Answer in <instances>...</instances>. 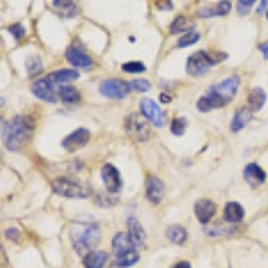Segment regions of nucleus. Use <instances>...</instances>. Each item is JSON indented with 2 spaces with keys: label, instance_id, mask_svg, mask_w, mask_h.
<instances>
[{
  "label": "nucleus",
  "instance_id": "58836bf2",
  "mask_svg": "<svg viewBox=\"0 0 268 268\" xmlns=\"http://www.w3.org/2000/svg\"><path fill=\"white\" fill-rule=\"evenodd\" d=\"M267 0H264V2H260V6H259V8H257V15H260L261 11H264L265 6H267Z\"/></svg>",
  "mask_w": 268,
  "mask_h": 268
},
{
  "label": "nucleus",
  "instance_id": "39448f33",
  "mask_svg": "<svg viewBox=\"0 0 268 268\" xmlns=\"http://www.w3.org/2000/svg\"><path fill=\"white\" fill-rule=\"evenodd\" d=\"M125 129H126L127 136L134 141L145 142L150 137L149 125L138 113H131L130 116L127 117L126 122H125Z\"/></svg>",
  "mask_w": 268,
  "mask_h": 268
},
{
  "label": "nucleus",
  "instance_id": "423d86ee",
  "mask_svg": "<svg viewBox=\"0 0 268 268\" xmlns=\"http://www.w3.org/2000/svg\"><path fill=\"white\" fill-rule=\"evenodd\" d=\"M216 63V60L204 50L193 52L186 60V73L192 77H201Z\"/></svg>",
  "mask_w": 268,
  "mask_h": 268
},
{
  "label": "nucleus",
  "instance_id": "20e7f679",
  "mask_svg": "<svg viewBox=\"0 0 268 268\" xmlns=\"http://www.w3.org/2000/svg\"><path fill=\"white\" fill-rule=\"evenodd\" d=\"M52 190L56 194L67 198H87L91 194L87 186L70 179V177H58L51 183Z\"/></svg>",
  "mask_w": 268,
  "mask_h": 268
},
{
  "label": "nucleus",
  "instance_id": "c756f323",
  "mask_svg": "<svg viewBox=\"0 0 268 268\" xmlns=\"http://www.w3.org/2000/svg\"><path fill=\"white\" fill-rule=\"evenodd\" d=\"M122 70L127 74H140L146 70V66L141 62H127L122 64Z\"/></svg>",
  "mask_w": 268,
  "mask_h": 268
},
{
  "label": "nucleus",
  "instance_id": "473e14b6",
  "mask_svg": "<svg viewBox=\"0 0 268 268\" xmlns=\"http://www.w3.org/2000/svg\"><path fill=\"white\" fill-rule=\"evenodd\" d=\"M253 0H240L238 3V12H239V15H247L248 12H250V10L252 8L253 6Z\"/></svg>",
  "mask_w": 268,
  "mask_h": 268
},
{
  "label": "nucleus",
  "instance_id": "2f4dec72",
  "mask_svg": "<svg viewBox=\"0 0 268 268\" xmlns=\"http://www.w3.org/2000/svg\"><path fill=\"white\" fill-rule=\"evenodd\" d=\"M8 32L11 34L16 41H20L24 37V34H26V28L23 27V24L19 23V24H14V26L8 27Z\"/></svg>",
  "mask_w": 268,
  "mask_h": 268
},
{
  "label": "nucleus",
  "instance_id": "aec40b11",
  "mask_svg": "<svg viewBox=\"0 0 268 268\" xmlns=\"http://www.w3.org/2000/svg\"><path fill=\"white\" fill-rule=\"evenodd\" d=\"M244 219V208L239 203L231 201L224 208V220L228 223H240Z\"/></svg>",
  "mask_w": 268,
  "mask_h": 268
},
{
  "label": "nucleus",
  "instance_id": "cd10ccee",
  "mask_svg": "<svg viewBox=\"0 0 268 268\" xmlns=\"http://www.w3.org/2000/svg\"><path fill=\"white\" fill-rule=\"evenodd\" d=\"M188 126V121L184 117H180V118H175L172 121L171 125V131L175 136H183L185 133V129Z\"/></svg>",
  "mask_w": 268,
  "mask_h": 268
},
{
  "label": "nucleus",
  "instance_id": "6e6552de",
  "mask_svg": "<svg viewBox=\"0 0 268 268\" xmlns=\"http://www.w3.org/2000/svg\"><path fill=\"white\" fill-rule=\"evenodd\" d=\"M141 114L145 117L148 121L157 127H162L166 123V114H165L158 105L150 98H144L140 104Z\"/></svg>",
  "mask_w": 268,
  "mask_h": 268
},
{
  "label": "nucleus",
  "instance_id": "a878e982",
  "mask_svg": "<svg viewBox=\"0 0 268 268\" xmlns=\"http://www.w3.org/2000/svg\"><path fill=\"white\" fill-rule=\"evenodd\" d=\"M138 260H140V255L136 251H133V252H129L126 255H122V256H117V259L114 260V265L118 268L131 267Z\"/></svg>",
  "mask_w": 268,
  "mask_h": 268
},
{
  "label": "nucleus",
  "instance_id": "2eb2a0df",
  "mask_svg": "<svg viewBox=\"0 0 268 268\" xmlns=\"http://www.w3.org/2000/svg\"><path fill=\"white\" fill-rule=\"evenodd\" d=\"M243 175H244V179L248 184H250L252 188H256V186L261 185V184L265 183L267 180V175L265 172L261 169L257 164H248L244 171H243Z\"/></svg>",
  "mask_w": 268,
  "mask_h": 268
},
{
  "label": "nucleus",
  "instance_id": "6ab92c4d",
  "mask_svg": "<svg viewBox=\"0 0 268 268\" xmlns=\"http://www.w3.org/2000/svg\"><path fill=\"white\" fill-rule=\"evenodd\" d=\"M267 95L265 91L261 87H255L250 91L248 97H247V102H248V109L251 112H259L265 104Z\"/></svg>",
  "mask_w": 268,
  "mask_h": 268
},
{
  "label": "nucleus",
  "instance_id": "f03ea898",
  "mask_svg": "<svg viewBox=\"0 0 268 268\" xmlns=\"http://www.w3.org/2000/svg\"><path fill=\"white\" fill-rule=\"evenodd\" d=\"M35 122L31 117L18 116L3 129L4 145L11 152H19L32 137Z\"/></svg>",
  "mask_w": 268,
  "mask_h": 268
},
{
  "label": "nucleus",
  "instance_id": "393cba45",
  "mask_svg": "<svg viewBox=\"0 0 268 268\" xmlns=\"http://www.w3.org/2000/svg\"><path fill=\"white\" fill-rule=\"evenodd\" d=\"M166 238L171 240L172 243H175V244H184L186 242V239H188V232L184 227L181 225H171V227L166 228Z\"/></svg>",
  "mask_w": 268,
  "mask_h": 268
},
{
  "label": "nucleus",
  "instance_id": "5701e85b",
  "mask_svg": "<svg viewBox=\"0 0 268 268\" xmlns=\"http://www.w3.org/2000/svg\"><path fill=\"white\" fill-rule=\"evenodd\" d=\"M194 28V22L186 16L180 15L172 22L171 24V34H181V32H192Z\"/></svg>",
  "mask_w": 268,
  "mask_h": 268
},
{
  "label": "nucleus",
  "instance_id": "c85d7f7f",
  "mask_svg": "<svg viewBox=\"0 0 268 268\" xmlns=\"http://www.w3.org/2000/svg\"><path fill=\"white\" fill-rule=\"evenodd\" d=\"M26 67H27V71H28V74L34 75L42 70L43 63H42V60L39 56H37V55L30 56L26 62Z\"/></svg>",
  "mask_w": 268,
  "mask_h": 268
},
{
  "label": "nucleus",
  "instance_id": "c9c22d12",
  "mask_svg": "<svg viewBox=\"0 0 268 268\" xmlns=\"http://www.w3.org/2000/svg\"><path fill=\"white\" fill-rule=\"evenodd\" d=\"M259 49H260L261 54H263V56H264V59L268 60V42H264L263 45L259 46Z\"/></svg>",
  "mask_w": 268,
  "mask_h": 268
},
{
  "label": "nucleus",
  "instance_id": "0eeeda50",
  "mask_svg": "<svg viewBox=\"0 0 268 268\" xmlns=\"http://www.w3.org/2000/svg\"><path fill=\"white\" fill-rule=\"evenodd\" d=\"M130 91V83L119 78L106 79L99 85V93L112 99H123L129 95Z\"/></svg>",
  "mask_w": 268,
  "mask_h": 268
},
{
  "label": "nucleus",
  "instance_id": "bb28decb",
  "mask_svg": "<svg viewBox=\"0 0 268 268\" xmlns=\"http://www.w3.org/2000/svg\"><path fill=\"white\" fill-rule=\"evenodd\" d=\"M198 41H200V34L192 31V32L185 34L184 37L180 38L179 41H177V47H180V49L188 47V46H192L194 45V43H197Z\"/></svg>",
  "mask_w": 268,
  "mask_h": 268
},
{
  "label": "nucleus",
  "instance_id": "a211bd4d",
  "mask_svg": "<svg viewBox=\"0 0 268 268\" xmlns=\"http://www.w3.org/2000/svg\"><path fill=\"white\" fill-rule=\"evenodd\" d=\"M66 59L69 63H71L75 67H86L91 66V58H90L87 54L85 52L79 51V50L74 49V47H70L66 52Z\"/></svg>",
  "mask_w": 268,
  "mask_h": 268
},
{
  "label": "nucleus",
  "instance_id": "ddd939ff",
  "mask_svg": "<svg viewBox=\"0 0 268 268\" xmlns=\"http://www.w3.org/2000/svg\"><path fill=\"white\" fill-rule=\"evenodd\" d=\"M194 215L201 224L209 223L216 215V204L209 198H200L194 204Z\"/></svg>",
  "mask_w": 268,
  "mask_h": 268
},
{
  "label": "nucleus",
  "instance_id": "f704fd0d",
  "mask_svg": "<svg viewBox=\"0 0 268 268\" xmlns=\"http://www.w3.org/2000/svg\"><path fill=\"white\" fill-rule=\"evenodd\" d=\"M4 234H6V238L15 243L19 242V239H20V232H19L18 228H8V229H6Z\"/></svg>",
  "mask_w": 268,
  "mask_h": 268
},
{
  "label": "nucleus",
  "instance_id": "72a5a7b5",
  "mask_svg": "<svg viewBox=\"0 0 268 268\" xmlns=\"http://www.w3.org/2000/svg\"><path fill=\"white\" fill-rule=\"evenodd\" d=\"M215 8H216L217 16L228 15L229 11H231V3H229V2H220Z\"/></svg>",
  "mask_w": 268,
  "mask_h": 268
},
{
  "label": "nucleus",
  "instance_id": "9d476101",
  "mask_svg": "<svg viewBox=\"0 0 268 268\" xmlns=\"http://www.w3.org/2000/svg\"><path fill=\"white\" fill-rule=\"evenodd\" d=\"M54 85L55 83L52 82L51 78L47 75L46 78L38 79L37 82H34L32 86H31V91L39 99L54 104V102H56V98H58L56 97L55 89H54Z\"/></svg>",
  "mask_w": 268,
  "mask_h": 268
},
{
  "label": "nucleus",
  "instance_id": "7ed1b4c3",
  "mask_svg": "<svg viewBox=\"0 0 268 268\" xmlns=\"http://www.w3.org/2000/svg\"><path fill=\"white\" fill-rule=\"evenodd\" d=\"M70 239L79 256L85 257L100 240V229L93 223H74L70 227Z\"/></svg>",
  "mask_w": 268,
  "mask_h": 268
},
{
  "label": "nucleus",
  "instance_id": "f3484780",
  "mask_svg": "<svg viewBox=\"0 0 268 268\" xmlns=\"http://www.w3.org/2000/svg\"><path fill=\"white\" fill-rule=\"evenodd\" d=\"M252 119V112H251L248 108H240L238 109L233 114V118L231 121V125H229V129L233 133H238L242 129L247 126V123L250 122Z\"/></svg>",
  "mask_w": 268,
  "mask_h": 268
},
{
  "label": "nucleus",
  "instance_id": "ea45409f",
  "mask_svg": "<svg viewBox=\"0 0 268 268\" xmlns=\"http://www.w3.org/2000/svg\"><path fill=\"white\" fill-rule=\"evenodd\" d=\"M267 20H268V11H267Z\"/></svg>",
  "mask_w": 268,
  "mask_h": 268
},
{
  "label": "nucleus",
  "instance_id": "f8f14e48",
  "mask_svg": "<svg viewBox=\"0 0 268 268\" xmlns=\"http://www.w3.org/2000/svg\"><path fill=\"white\" fill-rule=\"evenodd\" d=\"M165 196L164 181L157 176H149L146 180V198L153 204H160Z\"/></svg>",
  "mask_w": 268,
  "mask_h": 268
},
{
  "label": "nucleus",
  "instance_id": "1a4fd4ad",
  "mask_svg": "<svg viewBox=\"0 0 268 268\" xmlns=\"http://www.w3.org/2000/svg\"><path fill=\"white\" fill-rule=\"evenodd\" d=\"M90 138H91V133H90L89 129L79 127V129L74 130L64 138L63 141H62V146H63L67 152L74 153L77 150L85 148L89 144Z\"/></svg>",
  "mask_w": 268,
  "mask_h": 268
},
{
  "label": "nucleus",
  "instance_id": "4c0bfd02",
  "mask_svg": "<svg viewBox=\"0 0 268 268\" xmlns=\"http://www.w3.org/2000/svg\"><path fill=\"white\" fill-rule=\"evenodd\" d=\"M175 268H190V263L189 261H180L176 264Z\"/></svg>",
  "mask_w": 268,
  "mask_h": 268
},
{
  "label": "nucleus",
  "instance_id": "4468645a",
  "mask_svg": "<svg viewBox=\"0 0 268 268\" xmlns=\"http://www.w3.org/2000/svg\"><path fill=\"white\" fill-rule=\"evenodd\" d=\"M112 247L117 256H122V255H126L129 252H133L134 248H137L134 246L130 234L125 233V232H119L113 238Z\"/></svg>",
  "mask_w": 268,
  "mask_h": 268
},
{
  "label": "nucleus",
  "instance_id": "7c9ffc66",
  "mask_svg": "<svg viewBox=\"0 0 268 268\" xmlns=\"http://www.w3.org/2000/svg\"><path fill=\"white\" fill-rule=\"evenodd\" d=\"M129 83H130V89L137 93H146L152 87L149 81H146V79H133Z\"/></svg>",
  "mask_w": 268,
  "mask_h": 268
},
{
  "label": "nucleus",
  "instance_id": "e433bc0d",
  "mask_svg": "<svg viewBox=\"0 0 268 268\" xmlns=\"http://www.w3.org/2000/svg\"><path fill=\"white\" fill-rule=\"evenodd\" d=\"M160 100L162 102V104H169V102L172 100V97L171 95H168V94H161Z\"/></svg>",
  "mask_w": 268,
  "mask_h": 268
},
{
  "label": "nucleus",
  "instance_id": "412c9836",
  "mask_svg": "<svg viewBox=\"0 0 268 268\" xmlns=\"http://www.w3.org/2000/svg\"><path fill=\"white\" fill-rule=\"evenodd\" d=\"M109 255L105 251H91L83 257V265L86 268H104Z\"/></svg>",
  "mask_w": 268,
  "mask_h": 268
},
{
  "label": "nucleus",
  "instance_id": "b1692460",
  "mask_svg": "<svg viewBox=\"0 0 268 268\" xmlns=\"http://www.w3.org/2000/svg\"><path fill=\"white\" fill-rule=\"evenodd\" d=\"M58 95H59L60 100H62L63 104H77V102L81 100V94H79V91L77 90V87L70 85L60 86Z\"/></svg>",
  "mask_w": 268,
  "mask_h": 268
},
{
  "label": "nucleus",
  "instance_id": "f257e3e1",
  "mask_svg": "<svg viewBox=\"0 0 268 268\" xmlns=\"http://www.w3.org/2000/svg\"><path fill=\"white\" fill-rule=\"evenodd\" d=\"M239 86H240V78L238 75L224 79L221 82L213 85L212 87H209L207 93L198 98L196 108L201 113H207L212 109L224 108L233 99L238 93Z\"/></svg>",
  "mask_w": 268,
  "mask_h": 268
},
{
  "label": "nucleus",
  "instance_id": "dca6fc26",
  "mask_svg": "<svg viewBox=\"0 0 268 268\" xmlns=\"http://www.w3.org/2000/svg\"><path fill=\"white\" fill-rule=\"evenodd\" d=\"M127 227H129V232H127V233L130 234L134 246L136 247L144 246V243H145L146 240V233H145V229L142 228L141 223L137 220V217L134 216L129 217V219H127Z\"/></svg>",
  "mask_w": 268,
  "mask_h": 268
},
{
  "label": "nucleus",
  "instance_id": "9b49d317",
  "mask_svg": "<svg viewBox=\"0 0 268 268\" xmlns=\"http://www.w3.org/2000/svg\"><path fill=\"white\" fill-rule=\"evenodd\" d=\"M100 177H102L105 188L108 189L109 193H118L122 188V179H121L118 169L114 165H104L102 171H100Z\"/></svg>",
  "mask_w": 268,
  "mask_h": 268
},
{
  "label": "nucleus",
  "instance_id": "4be33fe9",
  "mask_svg": "<svg viewBox=\"0 0 268 268\" xmlns=\"http://www.w3.org/2000/svg\"><path fill=\"white\" fill-rule=\"evenodd\" d=\"M51 81L56 85H63L66 82H71L79 78V73L77 70H70V69H63V70L55 71L49 75Z\"/></svg>",
  "mask_w": 268,
  "mask_h": 268
}]
</instances>
